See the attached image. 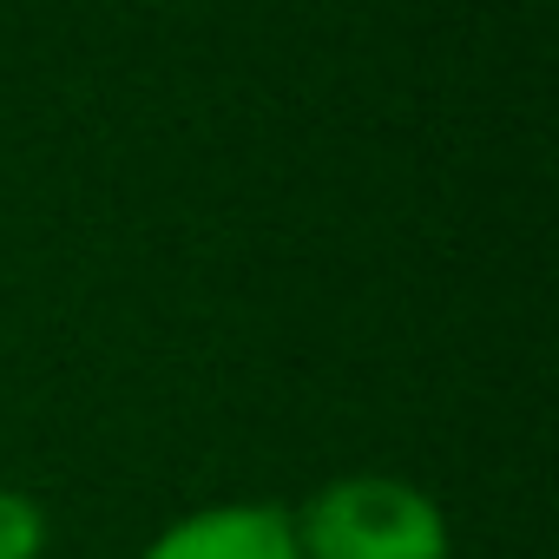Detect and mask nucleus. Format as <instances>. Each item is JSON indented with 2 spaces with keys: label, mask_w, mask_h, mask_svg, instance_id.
Instances as JSON below:
<instances>
[{
  "label": "nucleus",
  "mask_w": 559,
  "mask_h": 559,
  "mask_svg": "<svg viewBox=\"0 0 559 559\" xmlns=\"http://www.w3.org/2000/svg\"><path fill=\"white\" fill-rule=\"evenodd\" d=\"M47 552V513L14 493V487H0V559H40Z\"/></svg>",
  "instance_id": "7ed1b4c3"
},
{
  "label": "nucleus",
  "mask_w": 559,
  "mask_h": 559,
  "mask_svg": "<svg viewBox=\"0 0 559 559\" xmlns=\"http://www.w3.org/2000/svg\"><path fill=\"white\" fill-rule=\"evenodd\" d=\"M139 559H304L297 526L270 500H217L171 520Z\"/></svg>",
  "instance_id": "f03ea898"
},
{
  "label": "nucleus",
  "mask_w": 559,
  "mask_h": 559,
  "mask_svg": "<svg viewBox=\"0 0 559 559\" xmlns=\"http://www.w3.org/2000/svg\"><path fill=\"white\" fill-rule=\"evenodd\" d=\"M304 559H448V513L395 474H343L290 513Z\"/></svg>",
  "instance_id": "f257e3e1"
}]
</instances>
